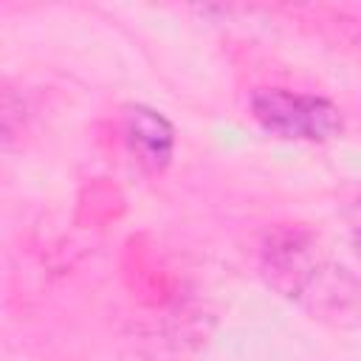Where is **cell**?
Returning a JSON list of instances; mask_svg holds the SVG:
<instances>
[{
	"label": "cell",
	"mask_w": 361,
	"mask_h": 361,
	"mask_svg": "<svg viewBox=\"0 0 361 361\" xmlns=\"http://www.w3.org/2000/svg\"><path fill=\"white\" fill-rule=\"evenodd\" d=\"M254 121L274 138L322 144L344 130L338 104L316 93H299L288 87H259L251 93Z\"/></svg>",
	"instance_id": "cell-2"
},
{
	"label": "cell",
	"mask_w": 361,
	"mask_h": 361,
	"mask_svg": "<svg viewBox=\"0 0 361 361\" xmlns=\"http://www.w3.org/2000/svg\"><path fill=\"white\" fill-rule=\"evenodd\" d=\"M121 138L127 152L149 172H161L169 166L175 155V127L172 121L147 104H127L121 113Z\"/></svg>",
	"instance_id": "cell-3"
},
{
	"label": "cell",
	"mask_w": 361,
	"mask_h": 361,
	"mask_svg": "<svg viewBox=\"0 0 361 361\" xmlns=\"http://www.w3.org/2000/svg\"><path fill=\"white\" fill-rule=\"evenodd\" d=\"M355 248H358V257H361V228H358V234H355Z\"/></svg>",
	"instance_id": "cell-4"
},
{
	"label": "cell",
	"mask_w": 361,
	"mask_h": 361,
	"mask_svg": "<svg viewBox=\"0 0 361 361\" xmlns=\"http://www.w3.org/2000/svg\"><path fill=\"white\" fill-rule=\"evenodd\" d=\"M259 268L285 299L319 319L344 322L361 313V285L305 228L282 226L268 231L259 245Z\"/></svg>",
	"instance_id": "cell-1"
}]
</instances>
